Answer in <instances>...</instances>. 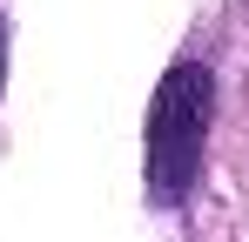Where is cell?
I'll use <instances>...</instances> for the list:
<instances>
[{"label": "cell", "instance_id": "obj_2", "mask_svg": "<svg viewBox=\"0 0 249 242\" xmlns=\"http://www.w3.org/2000/svg\"><path fill=\"white\" fill-rule=\"evenodd\" d=\"M0 74H7V20H0Z\"/></svg>", "mask_w": 249, "mask_h": 242}, {"label": "cell", "instance_id": "obj_1", "mask_svg": "<svg viewBox=\"0 0 249 242\" xmlns=\"http://www.w3.org/2000/svg\"><path fill=\"white\" fill-rule=\"evenodd\" d=\"M209 108H215V81H209L202 61H182L162 74L155 101H148V202L155 208L189 202L196 175H202Z\"/></svg>", "mask_w": 249, "mask_h": 242}]
</instances>
